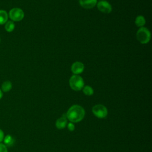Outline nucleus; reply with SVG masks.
I'll list each match as a JSON object with an SVG mask.
<instances>
[{"mask_svg":"<svg viewBox=\"0 0 152 152\" xmlns=\"http://www.w3.org/2000/svg\"><path fill=\"white\" fill-rule=\"evenodd\" d=\"M14 27H15V25H14V23L12 21H8L6 23L5 28L7 31H8V32L12 31L14 29Z\"/></svg>","mask_w":152,"mask_h":152,"instance_id":"nucleus-15","label":"nucleus"},{"mask_svg":"<svg viewBox=\"0 0 152 152\" xmlns=\"http://www.w3.org/2000/svg\"><path fill=\"white\" fill-rule=\"evenodd\" d=\"M67 127H68V129H69V131H74V129H75V126H74V125L72 123H71V122H70V123H69V124H68Z\"/></svg>","mask_w":152,"mask_h":152,"instance_id":"nucleus-17","label":"nucleus"},{"mask_svg":"<svg viewBox=\"0 0 152 152\" xmlns=\"http://www.w3.org/2000/svg\"><path fill=\"white\" fill-rule=\"evenodd\" d=\"M69 84L70 87L75 91H80L84 86V82L83 78L78 75L75 74L70 77Z\"/></svg>","mask_w":152,"mask_h":152,"instance_id":"nucleus-3","label":"nucleus"},{"mask_svg":"<svg viewBox=\"0 0 152 152\" xmlns=\"http://www.w3.org/2000/svg\"><path fill=\"white\" fill-rule=\"evenodd\" d=\"M135 24L137 27H142L145 24V19L142 15H138L136 17Z\"/></svg>","mask_w":152,"mask_h":152,"instance_id":"nucleus-11","label":"nucleus"},{"mask_svg":"<svg viewBox=\"0 0 152 152\" xmlns=\"http://www.w3.org/2000/svg\"><path fill=\"white\" fill-rule=\"evenodd\" d=\"M4 145L7 147H11L13 145L15 142L14 138L10 135H7L4 138Z\"/></svg>","mask_w":152,"mask_h":152,"instance_id":"nucleus-10","label":"nucleus"},{"mask_svg":"<svg viewBox=\"0 0 152 152\" xmlns=\"http://www.w3.org/2000/svg\"><path fill=\"white\" fill-rule=\"evenodd\" d=\"M2 90L0 89V99L2 98Z\"/></svg>","mask_w":152,"mask_h":152,"instance_id":"nucleus-19","label":"nucleus"},{"mask_svg":"<svg viewBox=\"0 0 152 152\" xmlns=\"http://www.w3.org/2000/svg\"><path fill=\"white\" fill-rule=\"evenodd\" d=\"M137 39L142 44L148 43L151 39V33L148 28L144 27H140L136 34Z\"/></svg>","mask_w":152,"mask_h":152,"instance_id":"nucleus-2","label":"nucleus"},{"mask_svg":"<svg viewBox=\"0 0 152 152\" xmlns=\"http://www.w3.org/2000/svg\"><path fill=\"white\" fill-rule=\"evenodd\" d=\"M84 69V65L81 62H74L71 67V70L72 72L75 75H78L83 72Z\"/></svg>","mask_w":152,"mask_h":152,"instance_id":"nucleus-7","label":"nucleus"},{"mask_svg":"<svg viewBox=\"0 0 152 152\" xmlns=\"http://www.w3.org/2000/svg\"><path fill=\"white\" fill-rule=\"evenodd\" d=\"M83 91L84 94L87 96H91L94 93V90L93 88L89 86H84V87L83 88Z\"/></svg>","mask_w":152,"mask_h":152,"instance_id":"nucleus-14","label":"nucleus"},{"mask_svg":"<svg viewBox=\"0 0 152 152\" xmlns=\"http://www.w3.org/2000/svg\"><path fill=\"white\" fill-rule=\"evenodd\" d=\"M85 116V111L83 107L75 104L68 110L66 116L71 122H78L83 120Z\"/></svg>","mask_w":152,"mask_h":152,"instance_id":"nucleus-1","label":"nucleus"},{"mask_svg":"<svg viewBox=\"0 0 152 152\" xmlns=\"http://www.w3.org/2000/svg\"><path fill=\"white\" fill-rule=\"evenodd\" d=\"M99 1H103V0H99Z\"/></svg>","mask_w":152,"mask_h":152,"instance_id":"nucleus-20","label":"nucleus"},{"mask_svg":"<svg viewBox=\"0 0 152 152\" xmlns=\"http://www.w3.org/2000/svg\"><path fill=\"white\" fill-rule=\"evenodd\" d=\"M92 112L98 118H104L107 115V108L102 104H96L92 108Z\"/></svg>","mask_w":152,"mask_h":152,"instance_id":"nucleus-4","label":"nucleus"},{"mask_svg":"<svg viewBox=\"0 0 152 152\" xmlns=\"http://www.w3.org/2000/svg\"><path fill=\"white\" fill-rule=\"evenodd\" d=\"M8 17V14L5 11L0 10V25L7 23Z\"/></svg>","mask_w":152,"mask_h":152,"instance_id":"nucleus-13","label":"nucleus"},{"mask_svg":"<svg viewBox=\"0 0 152 152\" xmlns=\"http://www.w3.org/2000/svg\"><path fill=\"white\" fill-rule=\"evenodd\" d=\"M4 138V132L1 129H0V142H1L3 141Z\"/></svg>","mask_w":152,"mask_h":152,"instance_id":"nucleus-18","label":"nucleus"},{"mask_svg":"<svg viewBox=\"0 0 152 152\" xmlns=\"http://www.w3.org/2000/svg\"><path fill=\"white\" fill-rule=\"evenodd\" d=\"M12 88V84L10 81H4L1 86V90L4 92L9 91Z\"/></svg>","mask_w":152,"mask_h":152,"instance_id":"nucleus-12","label":"nucleus"},{"mask_svg":"<svg viewBox=\"0 0 152 152\" xmlns=\"http://www.w3.org/2000/svg\"><path fill=\"white\" fill-rule=\"evenodd\" d=\"M0 152H8L7 147L1 142H0Z\"/></svg>","mask_w":152,"mask_h":152,"instance_id":"nucleus-16","label":"nucleus"},{"mask_svg":"<svg viewBox=\"0 0 152 152\" xmlns=\"http://www.w3.org/2000/svg\"><path fill=\"white\" fill-rule=\"evenodd\" d=\"M10 18L14 21H19L23 19L24 14L23 11L18 8H14L9 12Z\"/></svg>","mask_w":152,"mask_h":152,"instance_id":"nucleus-5","label":"nucleus"},{"mask_svg":"<svg viewBox=\"0 0 152 152\" xmlns=\"http://www.w3.org/2000/svg\"><path fill=\"white\" fill-rule=\"evenodd\" d=\"M96 5L98 10L103 13L109 14L111 12L112 10L111 5L106 1H104V0L100 1L99 2L97 3Z\"/></svg>","mask_w":152,"mask_h":152,"instance_id":"nucleus-6","label":"nucleus"},{"mask_svg":"<svg viewBox=\"0 0 152 152\" xmlns=\"http://www.w3.org/2000/svg\"><path fill=\"white\" fill-rule=\"evenodd\" d=\"M97 0H79L80 5L84 8L91 9L96 6Z\"/></svg>","mask_w":152,"mask_h":152,"instance_id":"nucleus-8","label":"nucleus"},{"mask_svg":"<svg viewBox=\"0 0 152 152\" xmlns=\"http://www.w3.org/2000/svg\"><path fill=\"white\" fill-rule=\"evenodd\" d=\"M67 124L66 114H64L62 117L58 118L56 121V127L59 129H64Z\"/></svg>","mask_w":152,"mask_h":152,"instance_id":"nucleus-9","label":"nucleus"}]
</instances>
